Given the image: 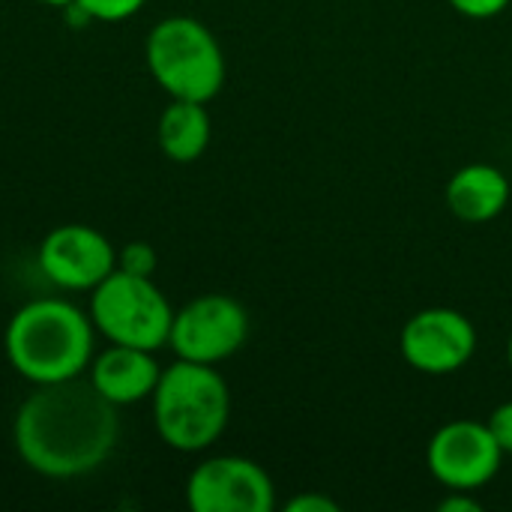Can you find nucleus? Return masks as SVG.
Here are the masks:
<instances>
[{"label": "nucleus", "mask_w": 512, "mask_h": 512, "mask_svg": "<svg viewBox=\"0 0 512 512\" xmlns=\"http://www.w3.org/2000/svg\"><path fill=\"white\" fill-rule=\"evenodd\" d=\"M39 270L63 291H93L117 270V249L90 225H57L39 243Z\"/></svg>", "instance_id": "nucleus-10"}, {"label": "nucleus", "mask_w": 512, "mask_h": 512, "mask_svg": "<svg viewBox=\"0 0 512 512\" xmlns=\"http://www.w3.org/2000/svg\"><path fill=\"white\" fill-rule=\"evenodd\" d=\"M459 15L465 18H474V21H486V18H495L501 15L512 0H447Z\"/></svg>", "instance_id": "nucleus-16"}, {"label": "nucleus", "mask_w": 512, "mask_h": 512, "mask_svg": "<svg viewBox=\"0 0 512 512\" xmlns=\"http://www.w3.org/2000/svg\"><path fill=\"white\" fill-rule=\"evenodd\" d=\"M153 354L156 351L111 342L105 351L93 354L87 378L111 405L117 408L138 405L153 396L159 375H162V366L156 363Z\"/></svg>", "instance_id": "nucleus-11"}, {"label": "nucleus", "mask_w": 512, "mask_h": 512, "mask_svg": "<svg viewBox=\"0 0 512 512\" xmlns=\"http://www.w3.org/2000/svg\"><path fill=\"white\" fill-rule=\"evenodd\" d=\"M159 267V258H156V249L144 240H132L126 246L117 249V270L123 273H132V276H150L156 273Z\"/></svg>", "instance_id": "nucleus-14"}, {"label": "nucleus", "mask_w": 512, "mask_h": 512, "mask_svg": "<svg viewBox=\"0 0 512 512\" xmlns=\"http://www.w3.org/2000/svg\"><path fill=\"white\" fill-rule=\"evenodd\" d=\"M150 402L156 435L177 453L210 450L228 429L231 390L216 366L177 357L162 369Z\"/></svg>", "instance_id": "nucleus-3"}, {"label": "nucleus", "mask_w": 512, "mask_h": 512, "mask_svg": "<svg viewBox=\"0 0 512 512\" xmlns=\"http://www.w3.org/2000/svg\"><path fill=\"white\" fill-rule=\"evenodd\" d=\"M210 135H213V123L204 102L171 99V105H165V111L159 114L156 141L171 162L186 165L201 159L210 147Z\"/></svg>", "instance_id": "nucleus-13"}, {"label": "nucleus", "mask_w": 512, "mask_h": 512, "mask_svg": "<svg viewBox=\"0 0 512 512\" xmlns=\"http://www.w3.org/2000/svg\"><path fill=\"white\" fill-rule=\"evenodd\" d=\"M510 177L486 162H471L459 168L447 183V207L456 219L468 225H486L498 219L510 204Z\"/></svg>", "instance_id": "nucleus-12"}, {"label": "nucleus", "mask_w": 512, "mask_h": 512, "mask_svg": "<svg viewBox=\"0 0 512 512\" xmlns=\"http://www.w3.org/2000/svg\"><path fill=\"white\" fill-rule=\"evenodd\" d=\"M147 0H75V6L90 18V21H126L132 18Z\"/></svg>", "instance_id": "nucleus-15"}, {"label": "nucleus", "mask_w": 512, "mask_h": 512, "mask_svg": "<svg viewBox=\"0 0 512 512\" xmlns=\"http://www.w3.org/2000/svg\"><path fill=\"white\" fill-rule=\"evenodd\" d=\"M186 504L192 512H270L276 507V486L246 456H213L189 474Z\"/></svg>", "instance_id": "nucleus-9"}, {"label": "nucleus", "mask_w": 512, "mask_h": 512, "mask_svg": "<svg viewBox=\"0 0 512 512\" xmlns=\"http://www.w3.org/2000/svg\"><path fill=\"white\" fill-rule=\"evenodd\" d=\"M93 330L90 312L69 300H30L6 324V360L33 387L81 378L93 363Z\"/></svg>", "instance_id": "nucleus-2"}, {"label": "nucleus", "mask_w": 512, "mask_h": 512, "mask_svg": "<svg viewBox=\"0 0 512 512\" xmlns=\"http://www.w3.org/2000/svg\"><path fill=\"white\" fill-rule=\"evenodd\" d=\"M486 426L492 429V435H495V441L501 444L504 456L512 453V399L510 402H504V405H498V408L492 411V417L486 420Z\"/></svg>", "instance_id": "nucleus-17"}, {"label": "nucleus", "mask_w": 512, "mask_h": 512, "mask_svg": "<svg viewBox=\"0 0 512 512\" xmlns=\"http://www.w3.org/2000/svg\"><path fill=\"white\" fill-rule=\"evenodd\" d=\"M120 441L117 405L90 378L39 384L15 411L12 444L21 462L48 480H78L99 471Z\"/></svg>", "instance_id": "nucleus-1"}, {"label": "nucleus", "mask_w": 512, "mask_h": 512, "mask_svg": "<svg viewBox=\"0 0 512 512\" xmlns=\"http://www.w3.org/2000/svg\"><path fill=\"white\" fill-rule=\"evenodd\" d=\"M441 512H480V501L471 498V492L462 489H450V495L438 504Z\"/></svg>", "instance_id": "nucleus-19"}, {"label": "nucleus", "mask_w": 512, "mask_h": 512, "mask_svg": "<svg viewBox=\"0 0 512 512\" xmlns=\"http://www.w3.org/2000/svg\"><path fill=\"white\" fill-rule=\"evenodd\" d=\"M285 512H339V504L318 492H303L285 504Z\"/></svg>", "instance_id": "nucleus-18"}, {"label": "nucleus", "mask_w": 512, "mask_h": 512, "mask_svg": "<svg viewBox=\"0 0 512 512\" xmlns=\"http://www.w3.org/2000/svg\"><path fill=\"white\" fill-rule=\"evenodd\" d=\"M501 462L504 450L480 420H450L426 447V468L444 489L477 492L498 477Z\"/></svg>", "instance_id": "nucleus-7"}, {"label": "nucleus", "mask_w": 512, "mask_h": 512, "mask_svg": "<svg viewBox=\"0 0 512 512\" xmlns=\"http://www.w3.org/2000/svg\"><path fill=\"white\" fill-rule=\"evenodd\" d=\"M90 321L108 342L159 351L168 345L174 309L150 276L114 270L90 291Z\"/></svg>", "instance_id": "nucleus-5"}, {"label": "nucleus", "mask_w": 512, "mask_h": 512, "mask_svg": "<svg viewBox=\"0 0 512 512\" xmlns=\"http://www.w3.org/2000/svg\"><path fill=\"white\" fill-rule=\"evenodd\" d=\"M39 3H45V6H54V9H69L75 0H39Z\"/></svg>", "instance_id": "nucleus-20"}, {"label": "nucleus", "mask_w": 512, "mask_h": 512, "mask_svg": "<svg viewBox=\"0 0 512 512\" xmlns=\"http://www.w3.org/2000/svg\"><path fill=\"white\" fill-rule=\"evenodd\" d=\"M153 81L171 99L210 102L225 84V54L207 24L189 15H171L153 24L144 42Z\"/></svg>", "instance_id": "nucleus-4"}, {"label": "nucleus", "mask_w": 512, "mask_h": 512, "mask_svg": "<svg viewBox=\"0 0 512 512\" xmlns=\"http://www.w3.org/2000/svg\"><path fill=\"white\" fill-rule=\"evenodd\" d=\"M507 360H510V372H512V333H510V345H507Z\"/></svg>", "instance_id": "nucleus-21"}, {"label": "nucleus", "mask_w": 512, "mask_h": 512, "mask_svg": "<svg viewBox=\"0 0 512 512\" xmlns=\"http://www.w3.org/2000/svg\"><path fill=\"white\" fill-rule=\"evenodd\" d=\"M399 351L402 360L423 375H456L477 354V327L456 309L432 306L405 321Z\"/></svg>", "instance_id": "nucleus-8"}, {"label": "nucleus", "mask_w": 512, "mask_h": 512, "mask_svg": "<svg viewBox=\"0 0 512 512\" xmlns=\"http://www.w3.org/2000/svg\"><path fill=\"white\" fill-rule=\"evenodd\" d=\"M249 339V315L228 294H201L174 312L168 345L180 360L219 366Z\"/></svg>", "instance_id": "nucleus-6"}]
</instances>
